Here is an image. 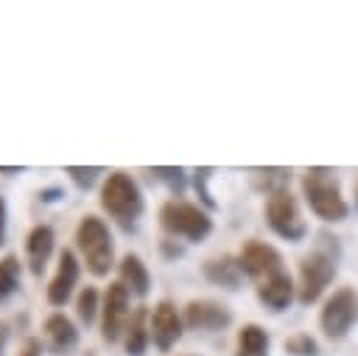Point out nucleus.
Here are the masks:
<instances>
[{"label":"nucleus","instance_id":"1","mask_svg":"<svg viewBox=\"0 0 358 356\" xmlns=\"http://www.w3.org/2000/svg\"><path fill=\"white\" fill-rule=\"evenodd\" d=\"M101 207L103 213L126 233H131L145 210V202H143V193H140V185L134 182L131 174L126 171H112L106 174L103 185H101Z\"/></svg>","mask_w":358,"mask_h":356},{"label":"nucleus","instance_id":"2","mask_svg":"<svg viewBox=\"0 0 358 356\" xmlns=\"http://www.w3.org/2000/svg\"><path fill=\"white\" fill-rule=\"evenodd\" d=\"M76 249H78V258L92 278H106L112 272L115 238L109 233V224L101 216H95V213L81 216V221L76 227Z\"/></svg>","mask_w":358,"mask_h":356},{"label":"nucleus","instance_id":"3","mask_svg":"<svg viewBox=\"0 0 358 356\" xmlns=\"http://www.w3.org/2000/svg\"><path fill=\"white\" fill-rule=\"evenodd\" d=\"M302 193L319 219L341 221L347 216V202H344L338 179L333 177L330 168H308L302 177Z\"/></svg>","mask_w":358,"mask_h":356},{"label":"nucleus","instance_id":"4","mask_svg":"<svg viewBox=\"0 0 358 356\" xmlns=\"http://www.w3.org/2000/svg\"><path fill=\"white\" fill-rule=\"evenodd\" d=\"M159 227L173 235V238H185V241H201L210 235L213 230V219L193 202L185 199H168L159 207Z\"/></svg>","mask_w":358,"mask_h":356},{"label":"nucleus","instance_id":"5","mask_svg":"<svg viewBox=\"0 0 358 356\" xmlns=\"http://www.w3.org/2000/svg\"><path fill=\"white\" fill-rule=\"evenodd\" d=\"M263 213H266V224H268L280 238H285V241H302V238H305L308 227H305V219H302V213H299V205H296V199L291 196L288 188L268 193Z\"/></svg>","mask_w":358,"mask_h":356},{"label":"nucleus","instance_id":"6","mask_svg":"<svg viewBox=\"0 0 358 356\" xmlns=\"http://www.w3.org/2000/svg\"><path fill=\"white\" fill-rule=\"evenodd\" d=\"M336 275V258L324 249H313L299 261V283H296V297L299 303H313L322 297L327 283Z\"/></svg>","mask_w":358,"mask_h":356},{"label":"nucleus","instance_id":"7","mask_svg":"<svg viewBox=\"0 0 358 356\" xmlns=\"http://www.w3.org/2000/svg\"><path fill=\"white\" fill-rule=\"evenodd\" d=\"M129 317H131V292L120 280H115L106 286L103 300H101V336H103V342L112 345V342L123 339Z\"/></svg>","mask_w":358,"mask_h":356},{"label":"nucleus","instance_id":"8","mask_svg":"<svg viewBox=\"0 0 358 356\" xmlns=\"http://www.w3.org/2000/svg\"><path fill=\"white\" fill-rule=\"evenodd\" d=\"M358 322V292L344 286L333 292L319 314V325L330 339H341Z\"/></svg>","mask_w":358,"mask_h":356},{"label":"nucleus","instance_id":"9","mask_svg":"<svg viewBox=\"0 0 358 356\" xmlns=\"http://www.w3.org/2000/svg\"><path fill=\"white\" fill-rule=\"evenodd\" d=\"M238 266H241V272H243L246 278L255 280V286L263 283V280H268V278H274V275H280V272H285V269H282V255H280L271 244L257 241V238H249V241L241 247Z\"/></svg>","mask_w":358,"mask_h":356},{"label":"nucleus","instance_id":"10","mask_svg":"<svg viewBox=\"0 0 358 356\" xmlns=\"http://www.w3.org/2000/svg\"><path fill=\"white\" fill-rule=\"evenodd\" d=\"M78 278H81V258L73 249H62L59 252L56 272H53V278L48 283V292H45L48 294V303L56 306V308H62L73 297V292L78 286Z\"/></svg>","mask_w":358,"mask_h":356},{"label":"nucleus","instance_id":"11","mask_svg":"<svg viewBox=\"0 0 358 356\" xmlns=\"http://www.w3.org/2000/svg\"><path fill=\"white\" fill-rule=\"evenodd\" d=\"M182 328H185V320H182V314L176 311V306L171 300H159L154 306V311L148 314L151 342L159 350H171L182 339Z\"/></svg>","mask_w":358,"mask_h":356},{"label":"nucleus","instance_id":"12","mask_svg":"<svg viewBox=\"0 0 358 356\" xmlns=\"http://www.w3.org/2000/svg\"><path fill=\"white\" fill-rule=\"evenodd\" d=\"M182 320L193 331H221L232 322V311L215 300H190L182 311Z\"/></svg>","mask_w":358,"mask_h":356},{"label":"nucleus","instance_id":"13","mask_svg":"<svg viewBox=\"0 0 358 356\" xmlns=\"http://www.w3.org/2000/svg\"><path fill=\"white\" fill-rule=\"evenodd\" d=\"M53 247H56V233H53L50 224H36V227L28 230V235H25V261H28V269L36 278L48 269Z\"/></svg>","mask_w":358,"mask_h":356},{"label":"nucleus","instance_id":"14","mask_svg":"<svg viewBox=\"0 0 358 356\" xmlns=\"http://www.w3.org/2000/svg\"><path fill=\"white\" fill-rule=\"evenodd\" d=\"M42 334H45V348H48L50 353H56V356L70 353V350L78 345V328H76V322H73L67 314H62V311L48 314Z\"/></svg>","mask_w":358,"mask_h":356},{"label":"nucleus","instance_id":"15","mask_svg":"<svg viewBox=\"0 0 358 356\" xmlns=\"http://www.w3.org/2000/svg\"><path fill=\"white\" fill-rule=\"evenodd\" d=\"M255 289H257V300H260L266 308H271V311L288 308L291 300H294V292H296V286H294V280H291L288 272H280V275H274V278L257 283Z\"/></svg>","mask_w":358,"mask_h":356},{"label":"nucleus","instance_id":"16","mask_svg":"<svg viewBox=\"0 0 358 356\" xmlns=\"http://www.w3.org/2000/svg\"><path fill=\"white\" fill-rule=\"evenodd\" d=\"M117 280H120L131 294H137V297H145V294L151 292V272H148V266L143 263V258L134 255V252H126V255L120 258V263H117Z\"/></svg>","mask_w":358,"mask_h":356},{"label":"nucleus","instance_id":"17","mask_svg":"<svg viewBox=\"0 0 358 356\" xmlns=\"http://www.w3.org/2000/svg\"><path fill=\"white\" fill-rule=\"evenodd\" d=\"M151 342V331H148V311L145 306L134 308L129 317V325L123 331V350L126 356H145V348Z\"/></svg>","mask_w":358,"mask_h":356},{"label":"nucleus","instance_id":"18","mask_svg":"<svg viewBox=\"0 0 358 356\" xmlns=\"http://www.w3.org/2000/svg\"><path fill=\"white\" fill-rule=\"evenodd\" d=\"M241 266L235 258L229 255H221V258H213L204 263V278L215 286H224V289H238L241 286Z\"/></svg>","mask_w":358,"mask_h":356},{"label":"nucleus","instance_id":"19","mask_svg":"<svg viewBox=\"0 0 358 356\" xmlns=\"http://www.w3.org/2000/svg\"><path fill=\"white\" fill-rule=\"evenodd\" d=\"M268 348H271V339L266 334V328L260 325H243L238 331V350L235 356H268Z\"/></svg>","mask_w":358,"mask_h":356},{"label":"nucleus","instance_id":"20","mask_svg":"<svg viewBox=\"0 0 358 356\" xmlns=\"http://www.w3.org/2000/svg\"><path fill=\"white\" fill-rule=\"evenodd\" d=\"M22 278V263L17 255H3L0 258V303H6L17 289Z\"/></svg>","mask_w":358,"mask_h":356},{"label":"nucleus","instance_id":"21","mask_svg":"<svg viewBox=\"0 0 358 356\" xmlns=\"http://www.w3.org/2000/svg\"><path fill=\"white\" fill-rule=\"evenodd\" d=\"M101 294H98V289L95 286H84L81 292H78V297H76V317L84 322V325H90V322H95L98 317H101Z\"/></svg>","mask_w":358,"mask_h":356},{"label":"nucleus","instance_id":"22","mask_svg":"<svg viewBox=\"0 0 358 356\" xmlns=\"http://www.w3.org/2000/svg\"><path fill=\"white\" fill-rule=\"evenodd\" d=\"M252 179H255V185H257L260 191L274 193V191H282V188H285V182L291 179V171H288V168H257V171L252 174Z\"/></svg>","mask_w":358,"mask_h":356},{"label":"nucleus","instance_id":"23","mask_svg":"<svg viewBox=\"0 0 358 356\" xmlns=\"http://www.w3.org/2000/svg\"><path fill=\"white\" fill-rule=\"evenodd\" d=\"M64 174H67V179H70L78 191H90V188L98 182V177L103 174V168H101V165H67Z\"/></svg>","mask_w":358,"mask_h":356},{"label":"nucleus","instance_id":"24","mask_svg":"<svg viewBox=\"0 0 358 356\" xmlns=\"http://www.w3.org/2000/svg\"><path fill=\"white\" fill-rule=\"evenodd\" d=\"M285 350L291 356H316V342L310 339V334H294L285 339Z\"/></svg>","mask_w":358,"mask_h":356},{"label":"nucleus","instance_id":"25","mask_svg":"<svg viewBox=\"0 0 358 356\" xmlns=\"http://www.w3.org/2000/svg\"><path fill=\"white\" fill-rule=\"evenodd\" d=\"M148 174H151L154 179L165 182V185H168L171 191H176V193L185 188V168H179V165H176V168H151Z\"/></svg>","mask_w":358,"mask_h":356},{"label":"nucleus","instance_id":"26","mask_svg":"<svg viewBox=\"0 0 358 356\" xmlns=\"http://www.w3.org/2000/svg\"><path fill=\"white\" fill-rule=\"evenodd\" d=\"M210 174H213V168H196V177H193V182H196V191H199L201 202H204L207 207H215V199L210 196V188H207V179H210Z\"/></svg>","mask_w":358,"mask_h":356},{"label":"nucleus","instance_id":"27","mask_svg":"<svg viewBox=\"0 0 358 356\" xmlns=\"http://www.w3.org/2000/svg\"><path fill=\"white\" fill-rule=\"evenodd\" d=\"M6 235H8V205L0 196V247L6 244Z\"/></svg>","mask_w":358,"mask_h":356},{"label":"nucleus","instance_id":"28","mask_svg":"<svg viewBox=\"0 0 358 356\" xmlns=\"http://www.w3.org/2000/svg\"><path fill=\"white\" fill-rule=\"evenodd\" d=\"M20 356H42V342L39 339H28L20 350Z\"/></svg>","mask_w":358,"mask_h":356},{"label":"nucleus","instance_id":"29","mask_svg":"<svg viewBox=\"0 0 358 356\" xmlns=\"http://www.w3.org/2000/svg\"><path fill=\"white\" fill-rule=\"evenodd\" d=\"M59 196H62V191H59V188H48V191H39V199H42V202H56Z\"/></svg>","mask_w":358,"mask_h":356},{"label":"nucleus","instance_id":"30","mask_svg":"<svg viewBox=\"0 0 358 356\" xmlns=\"http://www.w3.org/2000/svg\"><path fill=\"white\" fill-rule=\"evenodd\" d=\"M6 345H8V322L0 320V356L6 353Z\"/></svg>","mask_w":358,"mask_h":356},{"label":"nucleus","instance_id":"31","mask_svg":"<svg viewBox=\"0 0 358 356\" xmlns=\"http://www.w3.org/2000/svg\"><path fill=\"white\" fill-rule=\"evenodd\" d=\"M162 252L173 258V255H182V247H173V244H171V238H165V241H162Z\"/></svg>","mask_w":358,"mask_h":356},{"label":"nucleus","instance_id":"32","mask_svg":"<svg viewBox=\"0 0 358 356\" xmlns=\"http://www.w3.org/2000/svg\"><path fill=\"white\" fill-rule=\"evenodd\" d=\"M20 171H22L20 165H0V174H8V177L11 174H20Z\"/></svg>","mask_w":358,"mask_h":356},{"label":"nucleus","instance_id":"33","mask_svg":"<svg viewBox=\"0 0 358 356\" xmlns=\"http://www.w3.org/2000/svg\"><path fill=\"white\" fill-rule=\"evenodd\" d=\"M87 356H95V350H87Z\"/></svg>","mask_w":358,"mask_h":356}]
</instances>
